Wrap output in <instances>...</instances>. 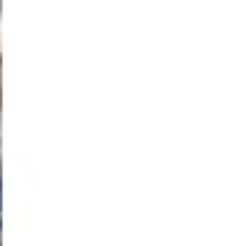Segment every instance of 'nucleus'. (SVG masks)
I'll use <instances>...</instances> for the list:
<instances>
[{
	"label": "nucleus",
	"instance_id": "obj_2",
	"mask_svg": "<svg viewBox=\"0 0 248 246\" xmlns=\"http://www.w3.org/2000/svg\"><path fill=\"white\" fill-rule=\"evenodd\" d=\"M0 244H3V224H0Z\"/></svg>",
	"mask_w": 248,
	"mask_h": 246
},
{
	"label": "nucleus",
	"instance_id": "obj_1",
	"mask_svg": "<svg viewBox=\"0 0 248 246\" xmlns=\"http://www.w3.org/2000/svg\"><path fill=\"white\" fill-rule=\"evenodd\" d=\"M0 207H3V181H0Z\"/></svg>",
	"mask_w": 248,
	"mask_h": 246
}]
</instances>
